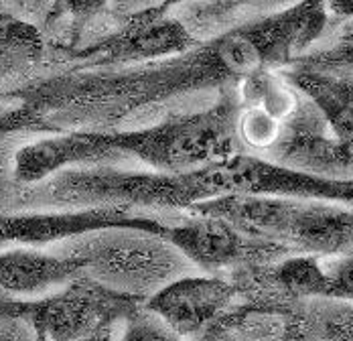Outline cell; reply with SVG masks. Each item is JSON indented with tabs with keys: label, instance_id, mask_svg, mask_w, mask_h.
I'll return each mask as SVG.
<instances>
[{
	"label": "cell",
	"instance_id": "1",
	"mask_svg": "<svg viewBox=\"0 0 353 341\" xmlns=\"http://www.w3.org/2000/svg\"><path fill=\"white\" fill-rule=\"evenodd\" d=\"M327 29V0H294L163 59L29 86L19 94L21 106L0 116V130H53L57 122L114 130V124L175 98L212 90L219 94L260 69L288 68Z\"/></svg>",
	"mask_w": 353,
	"mask_h": 341
},
{
	"label": "cell",
	"instance_id": "2",
	"mask_svg": "<svg viewBox=\"0 0 353 341\" xmlns=\"http://www.w3.org/2000/svg\"><path fill=\"white\" fill-rule=\"evenodd\" d=\"M41 183L35 197L65 207L118 205L146 211H189L201 202L228 195L219 163L185 173L85 165L59 170Z\"/></svg>",
	"mask_w": 353,
	"mask_h": 341
},
{
	"label": "cell",
	"instance_id": "3",
	"mask_svg": "<svg viewBox=\"0 0 353 341\" xmlns=\"http://www.w3.org/2000/svg\"><path fill=\"white\" fill-rule=\"evenodd\" d=\"M240 94L225 88L208 108L171 114L148 126L102 130L118 161L134 159L146 169L185 173L225 161L242 150L238 138Z\"/></svg>",
	"mask_w": 353,
	"mask_h": 341
},
{
	"label": "cell",
	"instance_id": "4",
	"mask_svg": "<svg viewBox=\"0 0 353 341\" xmlns=\"http://www.w3.org/2000/svg\"><path fill=\"white\" fill-rule=\"evenodd\" d=\"M193 213L219 215L254 236L274 240L296 254L337 258L353 252V205L272 197L223 195L193 205Z\"/></svg>",
	"mask_w": 353,
	"mask_h": 341
},
{
	"label": "cell",
	"instance_id": "5",
	"mask_svg": "<svg viewBox=\"0 0 353 341\" xmlns=\"http://www.w3.org/2000/svg\"><path fill=\"white\" fill-rule=\"evenodd\" d=\"M63 252L85 258V273L102 284L142 299L197 271L167 236L134 228L94 232L81 242L75 238Z\"/></svg>",
	"mask_w": 353,
	"mask_h": 341
},
{
	"label": "cell",
	"instance_id": "6",
	"mask_svg": "<svg viewBox=\"0 0 353 341\" xmlns=\"http://www.w3.org/2000/svg\"><path fill=\"white\" fill-rule=\"evenodd\" d=\"M146 299L114 291L88 273L70 280L63 291L31 301L27 323L37 340H112L118 323Z\"/></svg>",
	"mask_w": 353,
	"mask_h": 341
},
{
	"label": "cell",
	"instance_id": "7",
	"mask_svg": "<svg viewBox=\"0 0 353 341\" xmlns=\"http://www.w3.org/2000/svg\"><path fill=\"white\" fill-rule=\"evenodd\" d=\"M167 238L197 271L221 276L242 269L268 266L296 254L281 242L254 236L225 217L193 211H187L179 224H169Z\"/></svg>",
	"mask_w": 353,
	"mask_h": 341
},
{
	"label": "cell",
	"instance_id": "8",
	"mask_svg": "<svg viewBox=\"0 0 353 341\" xmlns=\"http://www.w3.org/2000/svg\"><path fill=\"white\" fill-rule=\"evenodd\" d=\"M116 21L118 25L112 33L81 49H73L71 59L88 69L126 68L175 55L197 43L173 12L144 10Z\"/></svg>",
	"mask_w": 353,
	"mask_h": 341
},
{
	"label": "cell",
	"instance_id": "9",
	"mask_svg": "<svg viewBox=\"0 0 353 341\" xmlns=\"http://www.w3.org/2000/svg\"><path fill=\"white\" fill-rule=\"evenodd\" d=\"M228 195H272L353 205V177H325L281 165L264 155L240 150L219 161Z\"/></svg>",
	"mask_w": 353,
	"mask_h": 341
},
{
	"label": "cell",
	"instance_id": "10",
	"mask_svg": "<svg viewBox=\"0 0 353 341\" xmlns=\"http://www.w3.org/2000/svg\"><path fill=\"white\" fill-rule=\"evenodd\" d=\"M114 228H134L167 236L169 224L161 222L154 213H141L118 205H94V207H71L53 213H21L0 215V230L12 244L47 246L63 240L90 236Z\"/></svg>",
	"mask_w": 353,
	"mask_h": 341
},
{
	"label": "cell",
	"instance_id": "11",
	"mask_svg": "<svg viewBox=\"0 0 353 341\" xmlns=\"http://www.w3.org/2000/svg\"><path fill=\"white\" fill-rule=\"evenodd\" d=\"M238 284L221 274H185L146 299V307L161 315L179 338L203 340L212 325L236 303Z\"/></svg>",
	"mask_w": 353,
	"mask_h": 341
},
{
	"label": "cell",
	"instance_id": "12",
	"mask_svg": "<svg viewBox=\"0 0 353 341\" xmlns=\"http://www.w3.org/2000/svg\"><path fill=\"white\" fill-rule=\"evenodd\" d=\"M114 163L118 159L102 130H71L23 146L14 155V179L23 185H35L63 169Z\"/></svg>",
	"mask_w": 353,
	"mask_h": 341
},
{
	"label": "cell",
	"instance_id": "13",
	"mask_svg": "<svg viewBox=\"0 0 353 341\" xmlns=\"http://www.w3.org/2000/svg\"><path fill=\"white\" fill-rule=\"evenodd\" d=\"M337 142L339 138L331 133L327 120L303 96L301 106L284 122L279 142L264 157L286 167L325 177H343L337 159Z\"/></svg>",
	"mask_w": 353,
	"mask_h": 341
},
{
	"label": "cell",
	"instance_id": "14",
	"mask_svg": "<svg viewBox=\"0 0 353 341\" xmlns=\"http://www.w3.org/2000/svg\"><path fill=\"white\" fill-rule=\"evenodd\" d=\"M85 269V258L75 254H49L35 248L0 250V289L17 297L41 295L65 286Z\"/></svg>",
	"mask_w": 353,
	"mask_h": 341
},
{
	"label": "cell",
	"instance_id": "15",
	"mask_svg": "<svg viewBox=\"0 0 353 341\" xmlns=\"http://www.w3.org/2000/svg\"><path fill=\"white\" fill-rule=\"evenodd\" d=\"M281 73L317 108L335 137H352L353 77L303 66H288Z\"/></svg>",
	"mask_w": 353,
	"mask_h": 341
},
{
	"label": "cell",
	"instance_id": "16",
	"mask_svg": "<svg viewBox=\"0 0 353 341\" xmlns=\"http://www.w3.org/2000/svg\"><path fill=\"white\" fill-rule=\"evenodd\" d=\"M284 321V340L353 341V303L339 297L299 299Z\"/></svg>",
	"mask_w": 353,
	"mask_h": 341
},
{
	"label": "cell",
	"instance_id": "17",
	"mask_svg": "<svg viewBox=\"0 0 353 341\" xmlns=\"http://www.w3.org/2000/svg\"><path fill=\"white\" fill-rule=\"evenodd\" d=\"M272 280L292 299L329 297L331 278L323 258L313 254H290L270 264Z\"/></svg>",
	"mask_w": 353,
	"mask_h": 341
},
{
	"label": "cell",
	"instance_id": "18",
	"mask_svg": "<svg viewBox=\"0 0 353 341\" xmlns=\"http://www.w3.org/2000/svg\"><path fill=\"white\" fill-rule=\"evenodd\" d=\"M262 0H197L191 4H185L176 8L175 17L193 33L199 41V37H213L230 29L228 25L250 6L260 4Z\"/></svg>",
	"mask_w": 353,
	"mask_h": 341
},
{
	"label": "cell",
	"instance_id": "19",
	"mask_svg": "<svg viewBox=\"0 0 353 341\" xmlns=\"http://www.w3.org/2000/svg\"><path fill=\"white\" fill-rule=\"evenodd\" d=\"M283 120L272 116L268 110L254 106V104H240L238 112V138L242 150L266 155L283 135Z\"/></svg>",
	"mask_w": 353,
	"mask_h": 341
},
{
	"label": "cell",
	"instance_id": "20",
	"mask_svg": "<svg viewBox=\"0 0 353 341\" xmlns=\"http://www.w3.org/2000/svg\"><path fill=\"white\" fill-rule=\"evenodd\" d=\"M43 51V37L33 23L19 19L12 12L0 10V55L4 53H29Z\"/></svg>",
	"mask_w": 353,
	"mask_h": 341
},
{
	"label": "cell",
	"instance_id": "21",
	"mask_svg": "<svg viewBox=\"0 0 353 341\" xmlns=\"http://www.w3.org/2000/svg\"><path fill=\"white\" fill-rule=\"evenodd\" d=\"M290 66H303V68L321 69V71L353 77V39L335 41L323 49H311L309 53L294 59Z\"/></svg>",
	"mask_w": 353,
	"mask_h": 341
},
{
	"label": "cell",
	"instance_id": "22",
	"mask_svg": "<svg viewBox=\"0 0 353 341\" xmlns=\"http://www.w3.org/2000/svg\"><path fill=\"white\" fill-rule=\"evenodd\" d=\"M110 0H53L49 12L45 14V25L51 27L61 19H70L73 25V45L77 41V37L81 35L83 27L96 19L98 14H102L104 10H108Z\"/></svg>",
	"mask_w": 353,
	"mask_h": 341
},
{
	"label": "cell",
	"instance_id": "23",
	"mask_svg": "<svg viewBox=\"0 0 353 341\" xmlns=\"http://www.w3.org/2000/svg\"><path fill=\"white\" fill-rule=\"evenodd\" d=\"M146 303V301H144ZM142 303L128 319H126V327H124V335L122 340L132 341H173L181 340L175 329L161 317L157 315L152 309H148Z\"/></svg>",
	"mask_w": 353,
	"mask_h": 341
},
{
	"label": "cell",
	"instance_id": "24",
	"mask_svg": "<svg viewBox=\"0 0 353 341\" xmlns=\"http://www.w3.org/2000/svg\"><path fill=\"white\" fill-rule=\"evenodd\" d=\"M331 286L329 297H339L353 303V252L337 258H325Z\"/></svg>",
	"mask_w": 353,
	"mask_h": 341
},
{
	"label": "cell",
	"instance_id": "25",
	"mask_svg": "<svg viewBox=\"0 0 353 341\" xmlns=\"http://www.w3.org/2000/svg\"><path fill=\"white\" fill-rule=\"evenodd\" d=\"M329 27L337 25L335 41L353 39V0H327Z\"/></svg>",
	"mask_w": 353,
	"mask_h": 341
},
{
	"label": "cell",
	"instance_id": "26",
	"mask_svg": "<svg viewBox=\"0 0 353 341\" xmlns=\"http://www.w3.org/2000/svg\"><path fill=\"white\" fill-rule=\"evenodd\" d=\"M29 309H31V301H25L0 289V323L27 321Z\"/></svg>",
	"mask_w": 353,
	"mask_h": 341
},
{
	"label": "cell",
	"instance_id": "27",
	"mask_svg": "<svg viewBox=\"0 0 353 341\" xmlns=\"http://www.w3.org/2000/svg\"><path fill=\"white\" fill-rule=\"evenodd\" d=\"M163 4V0H110L108 10L114 19H124L130 14H139L144 10H157Z\"/></svg>",
	"mask_w": 353,
	"mask_h": 341
},
{
	"label": "cell",
	"instance_id": "28",
	"mask_svg": "<svg viewBox=\"0 0 353 341\" xmlns=\"http://www.w3.org/2000/svg\"><path fill=\"white\" fill-rule=\"evenodd\" d=\"M337 159L343 177H353V135L347 138H339L337 142Z\"/></svg>",
	"mask_w": 353,
	"mask_h": 341
},
{
	"label": "cell",
	"instance_id": "29",
	"mask_svg": "<svg viewBox=\"0 0 353 341\" xmlns=\"http://www.w3.org/2000/svg\"><path fill=\"white\" fill-rule=\"evenodd\" d=\"M12 2L23 6L25 10H31V12H43L45 10V14H47L53 0H12Z\"/></svg>",
	"mask_w": 353,
	"mask_h": 341
},
{
	"label": "cell",
	"instance_id": "30",
	"mask_svg": "<svg viewBox=\"0 0 353 341\" xmlns=\"http://www.w3.org/2000/svg\"><path fill=\"white\" fill-rule=\"evenodd\" d=\"M191 2H197V0H163V4L159 6V12L169 14V12H175L176 8H181L185 4H191Z\"/></svg>",
	"mask_w": 353,
	"mask_h": 341
},
{
	"label": "cell",
	"instance_id": "31",
	"mask_svg": "<svg viewBox=\"0 0 353 341\" xmlns=\"http://www.w3.org/2000/svg\"><path fill=\"white\" fill-rule=\"evenodd\" d=\"M8 244H12V242L6 238V236H4V232L0 230V250H4V248H6Z\"/></svg>",
	"mask_w": 353,
	"mask_h": 341
}]
</instances>
